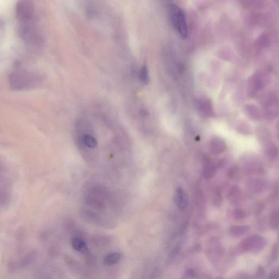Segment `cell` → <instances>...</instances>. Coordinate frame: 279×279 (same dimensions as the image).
<instances>
[{
	"mask_svg": "<svg viewBox=\"0 0 279 279\" xmlns=\"http://www.w3.org/2000/svg\"><path fill=\"white\" fill-rule=\"evenodd\" d=\"M112 131L110 123L103 115L82 116L74 125V145L85 163L98 176L107 175L114 164L115 148L119 144V135Z\"/></svg>",
	"mask_w": 279,
	"mask_h": 279,
	"instance_id": "obj_1",
	"label": "cell"
},
{
	"mask_svg": "<svg viewBox=\"0 0 279 279\" xmlns=\"http://www.w3.org/2000/svg\"><path fill=\"white\" fill-rule=\"evenodd\" d=\"M79 207L85 219L98 225H107L113 221L117 212V198L104 177L97 175L83 185Z\"/></svg>",
	"mask_w": 279,
	"mask_h": 279,
	"instance_id": "obj_2",
	"label": "cell"
},
{
	"mask_svg": "<svg viewBox=\"0 0 279 279\" xmlns=\"http://www.w3.org/2000/svg\"><path fill=\"white\" fill-rule=\"evenodd\" d=\"M9 80L11 88L17 91L34 88L41 83L38 74L26 70L12 72Z\"/></svg>",
	"mask_w": 279,
	"mask_h": 279,
	"instance_id": "obj_3",
	"label": "cell"
},
{
	"mask_svg": "<svg viewBox=\"0 0 279 279\" xmlns=\"http://www.w3.org/2000/svg\"><path fill=\"white\" fill-rule=\"evenodd\" d=\"M18 32L21 39L29 46H40L43 43V36L35 17L20 22Z\"/></svg>",
	"mask_w": 279,
	"mask_h": 279,
	"instance_id": "obj_4",
	"label": "cell"
},
{
	"mask_svg": "<svg viewBox=\"0 0 279 279\" xmlns=\"http://www.w3.org/2000/svg\"><path fill=\"white\" fill-rule=\"evenodd\" d=\"M170 14L172 22L176 30L183 39L188 36L187 20L182 10L178 6L172 4L170 7Z\"/></svg>",
	"mask_w": 279,
	"mask_h": 279,
	"instance_id": "obj_5",
	"label": "cell"
},
{
	"mask_svg": "<svg viewBox=\"0 0 279 279\" xmlns=\"http://www.w3.org/2000/svg\"><path fill=\"white\" fill-rule=\"evenodd\" d=\"M266 241L263 238L253 235L245 239L237 246V251L239 253L258 252L263 249Z\"/></svg>",
	"mask_w": 279,
	"mask_h": 279,
	"instance_id": "obj_6",
	"label": "cell"
},
{
	"mask_svg": "<svg viewBox=\"0 0 279 279\" xmlns=\"http://www.w3.org/2000/svg\"><path fill=\"white\" fill-rule=\"evenodd\" d=\"M16 14L19 22L30 20L36 17L33 3L30 1L18 2L16 6Z\"/></svg>",
	"mask_w": 279,
	"mask_h": 279,
	"instance_id": "obj_7",
	"label": "cell"
},
{
	"mask_svg": "<svg viewBox=\"0 0 279 279\" xmlns=\"http://www.w3.org/2000/svg\"><path fill=\"white\" fill-rule=\"evenodd\" d=\"M175 202L178 208L184 210L188 206V197L185 191L181 188H178L176 190Z\"/></svg>",
	"mask_w": 279,
	"mask_h": 279,
	"instance_id": "obj_8",
	"label": "cell"
},
{
	"mask_svg": "<svg viewBox=\"0 0 279 279\" xmlns=\"http://www.w3.org/2000/svg\"><path fill=\"white\" fill-rule=\"evenodd\" d=\"M121 257V254L119 252H111L104 257L103 263L106 265H113L119 263Z\"/></svg>",
	"mask_w": 279,
	"mask_h": 279,
	"instance_id": "obj_9",
	"label": "cell"
},
{
	"mask_svg": "<svg viewBox=\"0 0 279 279\" xmlns=\"http://www.w3.org/2000/svg\"><path fill=\"white\" fill-rule=\"evenodd\" d=\"M224 142L218 138H213L210 142V150L214 154H220L225 150Z\"/></svg>",
	"mask_w": 279,
	"mask_h": 279,
	"instance_id": "obj_10",
	"label": "cell"
},
{
	"mask_svg": "<svg viewBox=\"0 0 279 279\" xmlns=\"http://www.w3.org/2000/svg\"><path fill=\"white\" fill-rule=\"evenodd\" d=\"M73 249L80 252H84L88 250L85 241L80 237H74L72 240Z\"/></svg>",
	"mask_w": 279,
	"mask_h": 279,
	"instance_id": "obj_11",
	"label": "cell"
},
{
	"mask_svg": "<svg viewBox=\"0 0 279 279\" xmlns=\"http://www.w3.org/2000/svg\"><path fill=\"white\" fill-rule=\"evenodd\" d=\"M216 167L214 163H208L204 166L203 175L204 177L209 179L213 177L216 173Z\"/></svg>",
	"mask_w": 279,
	"mask_h": 279,
	"instance_id": "obj_12",
	"label": "cell"
},
{
	"mask_svg": "<svg viewBox=\"0 0 279 279\" xmlns=\"http://www.w3.org/2000/svg\"><path fill=\"white\" fill-rule=\"evenodd\" d=\"M140 78L141 81L145 84L149 83V73L147 67L143 66L141 68L140 73Z\"/></svg>",
	"mask_w": 279,
	"mask_h": 279,
	"instance_id": "obj_13",
	"label": "cell"
},
{
	"mask_svg": "<svg viewBox=\"0 0 279 279\" xmlns=\"http://www.w3.org/2000/svg\"><path fill=\"white\" fill-rule=\"evenodd\" d=\"M246 231L242 230V228L239 227H233L231 228L230 233L232 236L234 237H239L245 234Z\"/></svg>",
	"mask_w": 279,
	"mask_h": 279,
	"instance_id": "obj_14",
	"label": "cell"
},
{
	"mask_svg": "<svg viewBox=\"0 0 279 279\" xmlns=\"http://www.w3.org/2000/svg\"><path fill=\"white\" fill-rule=\"evenodd\" d=\"M269 279H279V271H275L272 272L270 274Z\"/></svg>",
	"mask_w": 279,
	"mask_h": 279,
	"instance_id": "obj_15",
	"label": "cell"
},
{
	"mask_svg": "<svg viewBox=\"0 0 279 279\" xmlns=\"http://www.w3.org/2000/svg\"><path fill=\"white\" fill-rule=\"evenodd\" d=\"M219 279H224V278H219Z\"/></svg>",
	"mask_w": 279,
	"mask_h": 279,
	"instance_id": "obj_16",
	"label": "cell"
}]
</instances>
